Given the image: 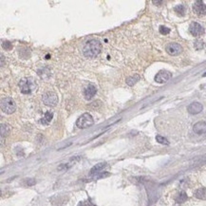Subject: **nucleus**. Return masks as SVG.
Masks as SVG:
<instances>
[{"label": "nucleus", "mask_w": 206, "mask_h": 206, "mask_svg": "<svg viewBox=\"0 0 206 206\" xmlns=\"http://www.w3.org/2000/svg\"><path fill=\"white\" fill-rule=\"evenodd\" d=\"M102 51V44L100 41L96 40V39H91V40L87 41L84 48H83V53L86 57L93 58L97 56Z\"/></svg>", "instance_id": "1"}, {"label": "nucleus", "mask_w": 206, "mask_h": 206, "mask_svg": "<svg viewBox=\"0 0 206 206\" xmlns=\"http://www.w3.org/2000/svg\"><path fill=\"white\" fill-rule=\"evenodd\" d=\"M19 87L23 94H31L36 90L37 85L32 78H23L19 82Z\"/></svg>", "instance_id": "2"}, {"label": "nucleus", "mask_w": 206, "mask_h": 206, "mask_svg": "<svg viewBox=\"0 0 206 206\" xmlns=\"http://www.w3.org/2000/svg\"><path fill=\"white\" fill-rule=\"evenodd\" d=\"M1 110L6 114H13L16 110V104L11 97H6L1 100Z\"/></svg>", "instance_id": "3"}, {"label": "nucleus", "mask_w": 206, "mask_h": 206, "mask_svg": "<svg viewBox=\"0 0 206 206\" xmlns=\"http://www.w3.org/2000/svg\"><path fill=\"white\" fill-rule=\"evenodd\" d=\"M94 124V120L92 116L90 113H84L82 114L76 121V125L79 128H87V127L91 126Z\"/></svg>", "instance_id": "4"}, {"label": "nucleus", "mask_w": 206, "mask_h": 206, "mask_svg": "<svg viewBox=\"0 0 206 206\" xmlns=\"http://www.w3.org/2000/svg\"><path fill=\"white\" fill-rule=\"evenodd\" d=\"M43 102L46 105L55 106L58 103V97L54 92L48 91L43 95Z\"/></svg>", "instance_id": "5"}, {"label": "nucleus", "mask_w": 206, "mask_h": 206, "mask_svg": "<svg viewBox=\"0 0 206 206\" xmlns=\"http://www.w3.org/2000/svg\"><path fill=\"white\" fill-rule=\"evenodd\" d=\"M171 77H172V73L171 72H169L167 71H159L158 73L156 74L155 81L157 83L163 84V83H166L168 80H170Z\"/></svg>", "instance_id": "6"}, {"label": "nucleus", "mask_w": 206, "mask_h": 206, "mask_svg": "<svg viewBox=\"0 0 206 206\" xmlns=\"http://www.w3.org/2000/svg\"><path fill=\"white\" fill-rule=\"evenodd\" d=\"M193 11L196 14H198L200 16H203L206 14V5L201 0H198V1H196L193 5Z\"/></svg>", "instance_id": "7"}, {"label": "nucleus", "mask_w": 206, "mask_h": 206, "mask_svg": "<svg viewBox=\"0 0 206 206\" xmlns=\"http://www.w3.org/2000/svg\"><path fill=\"white\" fill-rule=\"evenodd\" d=\"M189 32L193 36H200L204 33V29L198 22H192L189 26Z\"/></svg>", "instance_id": "8"}, {"label": "nucleus", "mask_w": 206, "mask_h": 206, "mask_svg": "<svg viewBox=\"0 0 206 206\" xmlns=\"http://www.w3.org/2000/svg\"><path fill=\"white\" fill-rule=\"evenodd\" d=\"M166 52H167L170 55H179L182 52V48L180 44L178 43H170L166 46Z\"/></svg>", "instance_id": "9"}, {"label": "nucleus", "mask_w": 206, "mask_h": 206, "mask_svg": "<svg viewBox=\"0 0 206 206\" xmlns=\"http://www.w3.org/2000/svg\"><path fill=\"white\" fill-rule=\"evenodd\" d=\"M202 109H203V106L199 102H194V103L190 104L187 107V111L190 114H193V115L200 113L202 111Z\"/></svg>", "instance_id": "10"}, {"label": "nucleus", "mask_w": 206, "mask_h": 206, "mask_svg": "<svg viewBox=\"0 0 206 206\" xmlns=\"http://www.w3.org/2000/svg\"><path fill=\"white\" fill-rule=\"evenodd\" d=\"M193 130L195 133H197L199 135L205 134L206 133V123L205 122H198L197 124H195L193 126Z\"/></svg>", "instance_id": "11"}, {"label": "nucleus", "mask_w": 206, "mask_h": 206, "mask_svg": "<svg viewBox=\"0 0 206 206\" xmlns=\"http://www.w3.org/2000/svg\"><path fill=\"white\" fill-rule=\"evenodd\" d=\"M96 87L92 85H90L88 86H86L84 90V95H85V98L86 100H90L93 98V96L96 94Z\"/></svg>", "instance_id": "12"}, {"label": "nucleus", "mask_w": 206, "mask_h": 206, "mask_svg": "<svg viewBox=\"0 0 206 206\" xmlns=\"http://www.w3.org/2000/svg\"><path fill=\"white\" fill-rule=\"evenodd\" d=\"M52 118H53V113L52 111H47L45 115L43 116V118L40 120V123L44 125H48L51 124Z\"/></svg>", "instance_id": "13"}, {"label": "nucleus", "mask_w": 206, "mask_h": 206, "mask_svg": "<svg viewBox=\"0 0 206 206\" xmlns=\"http://www.w3.org/2000/svg\"><path fill=\"white\" fill-rule=\"evenodd\" d=\"M105 166H106V163H105V162L97 163L96 165H94L93 167L91 168L90 173H91L92 175H97V174H99V173H101V171L105 167Z\"/></svg>", "instance_id": "14"}, {"label": "nucleus", "mask_w": 206, "mask_h": 206, "mask_svg": "<svg viewBox=\"0 0 206 206\" xmlns=\"http://www.w3.org/2000/svg\"><path fill=\"white\" fill-rule=\"evenodd\" d=\"M10 131H11V126H10L8 124H1V137L2 139L4 137L8 136L10 134Z\"/></svg>", "instance_id": "15"}, {"label": "nucleus", "mask_w": 206, "mask_h": 206, "mask_svg": "<svg viewBox=\"0 0 206 206\" xmlns=\"http://www.w3.org/2000/svg\"><path fill=\"white\" fill-rule=\"evenodd\" d=\"M187 199H188L187 195H186L185 192L182 191L176 197V201L178 203H183V202H185L186 200H187Z\"/></svg>", "instance_id": "16"}, {"label": "nucleus", "mask_w": 206, "mask_h": 206, "mask_svg": "<svg viewBox=\"0 0 206 206\" xmlns=\"http://www.w3.org/2000/svg\"><path fill=\"white\" fill-rule=\"evenodd\" d=\"M140 80V76L139 75H134V76H130L126 79V84L128 86H134L137 82Z\"/></svg>", "instance_id": "17"}, {"label": "nucleus", "mask_w": 206, "mask_h": 206, "mask_svg": "<svg viewBox=\"0 0 206 206\" xmlns=\"http://www.w3.org/2000/svg\"><path fill=\"white\" fill-rule=\"evenodd\" d=\"M195 197L198 199H204L206 197V189L200 188L195 192Z\"/></svg>", "instance_id": "18"}, {"label": "nucleus", "mask_w": 206, "mask_h": 206, "mask_svg": "<svg viewBox=\"0 0 206 206\" xmlns=\"http://www.w3.org/2000/svg\"><path fill=\"white\" fill-rule=\"evenodd\" d=\"M174 11L178 13L179 15H184V13H185V8L183 5H178L174 8Z\"/></svg>", "instance_id": "19"}, {"label": "nucleus", "mask_w": 206, "mask_h": 206, "mask_svg": "<svg viewBox=\"0 0 206 206\" xmlns=\"http://www.w3.org/2000/svg\"><path fill=\"white\" fill-rule=\"evenodd\" d=\"M156 141L158 142L159 143H162V144H165V145H168L169 144L168 140L166 139V138H164V137L161 136V135L156 136Z\"/></svg>", "instance_id": "20"}, {"label": "nucleus", "mask_w": 206, "mask_h": 206, "mask_svg": "<svg viewBox=\"0 0 206 206\" xmlns=\"http://www.w3.org/2000/svg\"><path fill=\"white\" fill-rule=\"evenodd\" d=\"M159 31H160V32H161L162 34L166 35V34H168V33L170 32V29L167 28V27H165V26H161L160 29H159Z\"/></svg>", "instance_id": "21"}, {"label": "nucleus", "mask_w": 206, "mask_h": 206, "mask_svg": "<svg viewBox=\"0 0 206 206\" xmlns=\"http://www.w3.org/2000/svg\"><path fill=\"white\" fill-rule=\"evenodd\" d=\"M100 175H96L95 176V179H102V178H105V177H109V173H107V172H101V173H99Z\"/></svg>", "instance_id": "22"}, {"label": "nucleus", "mask_w": 206, "mask_h": 206, "mask_svg": "<svg viewBox=\"0 0 206 206\" xmlns=\"http://www.w3.org/2000/svg\"><path fill=\"white\" fill-rule=\"evenodd\" d=\"M3 48H6V50H10V48H12V45H11V43H10V42H4L3 43Z\"/></svg>", "instance_id": "23"}, {"label": "nucleus", "mask_w": 206, "mask_h": 206, "mask_svg": "<svg viewBox=\"0 0 206 206\" xmlns=\"http://www.w3.org/2000/svg\"><path fill=\"white\" fill-rule=\"evenodd\" d=\"M35 180H32V179H29L28 180V181H27V183H28V185H33V184H35Z\"/></svg>", "instance_id": "24"}, {"label": "nucleus", "mask_w": 206, "mask_h": 206, "mask_svg": "<svg viewBox=\"0 0 206 206\" xmlns=\"http://www.w3.org/2000/svg\"><path fill=\"white\" fill-rule=\"evenodd\" d=\"M153 3H154V4H162V1H153Z\"/></svg>", "instance_id": "25"}, {"label": "nucleus", "mask_w": 206, "mask_h": 206, "mask_svg": "<svg viewBox=\"0 0 206 206\" xmlns=\"http://www.w3.org/2000/svg\"><path fill=\"white\" fill-rule=\"evenodd\" d=\"M202 76H203V77H206V71H205V72L203 73V75H202Z\"/></svg>", "instance_id": "26"}]
</instances>
